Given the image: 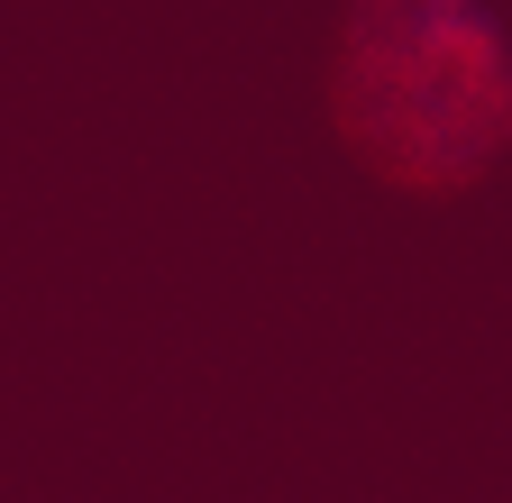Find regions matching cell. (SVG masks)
Here are the masks:
<instances>
[{"mask_svg": "<svg viewBox=\"0 0 512 503\" xmlns=\"http://www.w3.org/2000/svg\"><path fill=\"white\" fill-rule=\"evenodd\" d=\"M330 138L403 202H467L512 147V37L494 0H339L320 55Z\"/></svg>", "mask_w": 512, "mask_h": 503, "instance_id": "6da1fadb", "label": "cell"}]
</instances>
